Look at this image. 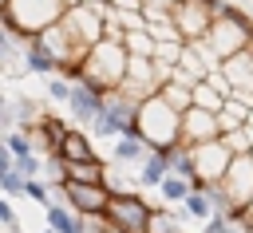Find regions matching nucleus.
I'll list each match as a JSON object with an SVG mask.
<instances>
[{
	"label": "nucleus",
	"mask_w": 253,
	"mask_h": 233,
	"mask_svg": "<svg viewBox=\"0 0 253 233\" xmlns=\"http://www.w3.org/2000/svg\"><path fill=\"white\" fill-rule=\"evenodd\" d=\"M67 12V0H0V28L36 39L40 32L55 28Z\"/></svg>",
	"instance_id": "1"
},
{
	"label": "nucleus",
	"mask_w": 253,
	"mask_h": 233,
	"mask_svg": "<svg viewBox=\"0 0 253 233\" xmlns=\"http://www.w3.org/2000/svg\"><path fill=\"white\" fill-rule=\"evenodd\" d=\"M217 4H221V0H182V4L170 8V12H174V24H178V32H182L186 43L210 36V28H213V20H217Z\"/></svg>",
	"instance_id": "6"
},
{
	"label": "nucleus",
	"mask_w": 253,
	"mask_h": 233,
	"mask_svg": "<svg viewBox=\"0 0 253 233\" xmlns=\"http://www.w3.org/2000/svg\"><path fill=\"white\" fill-rule=\"evenodd\" d=\"M150 213H154V205L142 194H123V197H111L103 221H111L115 229H126V233H146L150 229Z\"/></svg>",
	"instance_id": "7"
},
{
	"label": "nucleus",
	"mask_w": 253,
	"mask_h": 233,
	"mask_svg": "<svg viewBox=\"0 0 253 233\" xmlns=\"http://www.w3.org/2000/svg\"><path fill=\"white\" fill-rule=\"evenodd\" d=\"M126 71H130V51H126V43H123V39H99V43L87 51V59H83L79 79H87L91 87H99V91L107 95V91H119V87H123Z\"/></svg>",
	"instance_id": "2"
},
{
	"label": "nucleus",
	"mask_w": 253,
	"mask_h": 233,
	"mask_svg": "<svg viewBox=\"0 0 253 233\" xmlns=\"http://www.w3.org/2000/svg\"><path fill=\"white\" fill-rule=\"evenodd\" d=\"M249 39H253V16H245L237 4L221 0V4H217V20H213V28H210L206 43H210V47L217 51V59L225 63V59L241 55Z\"/></svg>",
	"instance_id": "4"
},
{
	"label": "nucleus",
	"mask_w": 253,
	"mask_h": 233,
	"mask_svg": "<svg viewBox=\"0 0 253 233\" xmlns=\"http://www.w3.org/2000/svg\"><path fill=\"white\" fill-rule=\"evenodd\" d=\"M63 201L79 217H103L107 205H111V190L107 186H87V182H67L63 186Z\"/></svg>",
	"instance_id": "11"
},
{
	"label": "nucleus",
	"mask_w": 253,
	"mask_h": 233,
	"mask_svg": "<svg viewBox=\"0 0 253 233\" xmlns=\"http://www.w3.org/2000/svg\"><path fill=\"white\" fill-rule=\"evenodd\" d=\"M71 83H75V79H67V75H47L43 95H47L51 103H63V107H67V99H71Z\"/></svg>",
	"instance_id": "29"
},
{
	"label": "nucleus",
	"mask_w": 253,
	"mask_h": 233,
	"mask_svg": "<svg viewBox=\"0 0 253 233\" xmlns=\"http://www.w3.org/2000/svg\"><path fill=\"white\" fill-rule=\"evenodd\" d=\"M103 233H126V229H115L111 221H103Z\"/></svg>",
	"instance_id": "34"
},
{
	"label": "nucleus",
	"mask_w": 253,
	"mask_h": 233,
	"mask_svg": "<svg viewBox=\"0 0 253 233\" xmlns=\"http://www.w3.org/2000/svg\"><path fill=\"white\" fill-rule=\"evenodd\" d=\"M166 162H170V174H182V178L198 182V158H194V146H186V142L170 146V150H166Z\"/></svg>",
	"instance_id": "21"
},
{
	"label": "nucleus",
	"mask_w": 253,
	"mask_h": 233,
	"mask_svg": "<svg viewBox=\"0 0 253 233\" xmlns=\"http://www.w3.org/2000/svg\"><path fill=\"white\" fill-rule=\"evenodd\" d=\"M249 158H253V154H249Z\"/></svg>",
	"instance_id": "37"
},
{
	"label": "nucleus",
	"mask_w": 253,
	"mask_h": 233,
	"mask_svg": "<svg viewBox=\"0 0 253 233\" xmlns=\"http://www.w3.org/2000/svg\"><path fill=\"white\" fill-rule=\"evenodd\" d=\"M16 170L24 178H43V154H28V158H16Z\"/></svg>",
	"instance_id": "30"
},
{
	"label": "nucleus",
	"mask_w": 253,
	"mask_h": 233,
	"mask_svg": "<svg viewBox=\"0 0 253 233\" xmlns=\"http://www.w3.org/2000/svg\"><path fill=\"white\" fill-rule=\"evenodd\" d=\"M43 233H59V229H51V225H47V229H43Z\"/></svg>",
	"instance_id": "35"
},
{
	"label": "nucleus",
	"mask_w": 253,
	"mask_h": 233,
	"mask_svg": "<svg viewBox=\"0 0 253 233\" xmlns=\"http://www.w3.org/2000/svg\"><path fill=\"white\" fill-rule=\"evenodd\" d=\"M103 107H107V95L99 91V87H91L87 79H75L71 83V99H67V115L83 126V130H91L95 126V118L103 115Z\"/></svg>",
	"instance_id": "9"
},
{
	"label": "nucleus",
	"mask_w": 253,
	"mask_h": 233,
	"mask_svg": "<svg viewBox=\"0 0 253 233\" xmlns=\"http://www.w3.org/2000/svg\"><path fill=\"white\" fill-rule=\"evenodd\" d=\"M24 67H28V75H59V63H55V55L40 43V39H28V51H24Z\"/></svg>",
	"instance_id": "18"
},
{
	"label": "nucleus",
	"mask_w": 253,
	"mask_h": 233,
	"mask_svg": "<svg viewBox=\"0 0 253 233\" xmlns=\"http://www.w3.org/2000/svg\"><path fill=\"white\" fill-rule=\"evenodd\" d=\"M241 55H245V59H249V63H253V39H249V43H245V51H241Z\"/></svg>",
	"instance_id": "33"
},
{
	"label": "nucleus",
	"mask_w": 253,
	"mask_h": 233,
	"mask_svg": "<svg viewBox=\"0 0 253 233\" xmlns=\"http://www.w3.org/2000/svg\"><path fill=\"white\" fill-rule=\"evenodd\" d=\"M4 150H8L12 158H28V154H36V142L28 138V130H20V126H12V130L4 134Z\"/></svg>",
	"instance_id": "26"
},
{
	"label": "nucleus",
	"mask_w": 253,
	"mask_h": 233,
	"mask_svg": "<svg viewBox=\"0 0 253 233\" xmlns=\"http://www.w3.org/2000/svg\"><path fill=\"white\" fill-rule=\"evenodd\" d=\"M123 43H126L130 59H154V47H158V39H154L150 32H130Z\"/></svg>",
	"instance_id": "25"
},
{
	"label": "nucleus",
	"mask_w": 253,
	"mask_h": 233,
	"mask_svg": "<svg viewBox=\"0 0 253 233\" xmlns=\"http://www.w3.org/2000/svg\"><path fill=\"white\" fill-rule=\"evenodd\" d=\"M63 28L79 47L91 51L99 39H107V4H71L63 12Z\"/></svg>",
	"instance_id": "5"
},
{
	"label": "nucleus",
	"mask_w": 253,
	"mask_h": 233,
	"mask_svg": "<svg viewBox=\"0 0 253 233\" xmlns=\"http://www.w3.org/2000/svg\"><path fill=\"white\" fill-rule=\"evenodd\" d=\"M194 158H198V182H221L237 154L225 146V138H213V142L194 146ZM198 182H194V186H198Z\"/></svg>",
	"instance_id": "10"
},
{
	"label": "nucleus",
	"mask_w": 253,
	"mask_h": 233,
	"mask_svg": "<svg viewBox=\"0 0 253 233\" xmlns=\"http://www.w3.org/2000/svg\"><path fill=\"white\" fill-rule=\"evenodd\" d=\"M115 8H130V12H142L146 8V0H111Z\"/></svg>",
	"instance_id": "32"
},
{
	"label": "nucleus",
	"mask_w": 253,
	"mask_h": 233,
	"mask_svg": "<svg viewBox=\"0 0 253 233\" xmlns=\"http://www.w3.org/2000/svg\"><path fill=\"white\" fill-rule=\"evenodd\" d=\"M249 213H253V201H249Z\"/></svg>",
	"instance_id": "36"
},
{
	"label": "nucleus",
	"mask_w": 253,
	"mask_h": 233,
	"mask_svg": "<svg viewBox=\"0 0 253 233\" xmlns=\"http://www.w3.org/2000/svg\"><path fill=\"white\" fill-rule=\"evenodd\" d=\"M146 32H150L154 39H182L170 8H146Z\"/></svg>",
	"instance_id": "20"
},
{
	"label": "nucleus",
	"mask_w": 253,
	"mask_h": 233,
	"mask_svg": "<svg viewBox=\"0 0 253 233\" xmlns=\"http://www.w3.org/2000/svg\"><path fill=\"white\" fill-rule=\"evenodd\" d=\"M166 174H170L166 150H150V158L138 166V182H142V190H158V186L166 182Z\"/></svg>",
	"instance_id": "19"
},
{
	"label": "nucleus",
	"mask_w": 253,
	"mask_h": 233,
	"mask_svg": "<svg viewBox=\"0 0 253 233\" xmlns=\"http://www.w3.org/2000/svg\"><path fill=\"white\" fill-rule=\"evenodd\" d=\"M103 186L111 190V197H123V194H138V190H142L138 174H134L130 166H123V162H111V158H107V174H103Z\"/></svg>",
	"instance_id": "16"
},
{
	"label": "nucleus",
	"mask_w": 253,
	"mask_h": 233,
	"mask_svg": "<svg viewBox=\"0 0 253 233\" xmlns=\"http://www.w3.org/2000/svg\"><path fill=\"white\" fill-rule=\"evenodd\" d=\"M225 103H229V95H221V91H217V87H213L210 79L194 83V107H206V111H213V115H217V111H221Z\"/></svg>",
	"instance_id": "24"
},
{
	"label": "nucleus",
	"mask_w": 253,
	"mask_h": 233,
	"mask_svg": "<svg viewBox=\"0 0 253 233\" xmlns=\"http://www.w3.org/2000/svg\"><path fill=\"white\" fill-rule=\"evenodd\" d=\"M150 150H154V146H150L142 134H134V130H130V134H123V138H115V142H111V162H123V166H130V170L138 174V166L150 158Z\"/></svg>",
	"instance_id": "13"
},
{
	"label": "nucleus",
	"mask_w": 253,
	"mask_h": 233,
	"mask_svg": "<svg viewBox=\"0 0 253 233\" xmlns=\"http://www.w3.org/2000/svg\"><path fill=\"white\" fill-rule=\"evenodd\" d=\"M178 209H182V217H186V221H198V225H206L210 217H217V213H221V209H217V201H213V194H210L206 186H194V190H190V197H186Z\"/></svg>",
	"instance_id": "14"
},
{
	"label": "nucleus",
	"mask_w": 253,
	"mask_h": 233,
	"mask_svg": "<svg viewBox=\"0 0 253 233\" xmlns=\"http://www.w3.org/2000/svg\"><path fill=\"white\" fill-rule=\"evenodd\" d=\"M24 186H28V178L16 170V162L0 166V190H4V197H24Z\"/></svg>",
	"instance_id": "27"
},
{
	"label": "nucleus",
	"mask_w": 253,
	"mask_h": 233,
	"mask_svg": "<svg viewBox=\"0 0 253 233\" xmlns=\"http://www.w3.org/2000/svg\"><path fill=\"white\" fill-rule=\"evenodd\" d=\"M43 221H47L51 229H59V233H87V217H79L67 201H51V205L43 209Z\"/></svg>",
	"instance_id": "17"
},
{
	"label": "nucleus",
	"mask_w": 253,
	"mask_h": 233,
	"mask_svg": "<svg viewBox=\"0 0 253 233\" xmlns=\"http://www.w3.org/2000/svg\"><path fill=\"white\" fill-rule=\"evenodd\" d=\"M217 186H221L229 209H249V201H253V158L249 154H237L233 166L225 170V178Z\"/></svg>",
	"instance_id": "8"
},
{
	"label": "nucleus",
	"mask_w": 253,
	"mask_h": 233,
	"mask_svg": "<svg viewBox=\"0 0 253 233\" xmlns=\"http://www.w3.org/2000/svg\"><path fill=\"white\" fill-rule=\"evenodd\" d=\"M249 118H253V107L249 103H241V99H229L221 111H217V122H221V134H229V130H241V126H249Z\"/></svg>",
	"instance_id": "22"
},
{
	"label": "nucleus",
	"mask_w": 253,
	"mask_h": 233,
	"mask_svg": "<svg viewBox=\"0 0 253 233\" xmlns=\"http://www.w3.org/2000/svg\"><path fill=\"white\" fill-rule=\"evenodd\" d=\"M0 221L8 225V233H12V229H20V217H16V205H12V197H4V201H0Z\"/></svg>",
	"instance_id": "31"
},
{
	"label": "nucleus",
	"mask_w": 253,
	"mask_h": 233,
	"mask_svg": "<svg viewBox=\"0 0 253 233\" xmlns=\"http://www.w3.org/2000/svg\"><path fill=\"white\" fill-rule=\"evenodd\" d=\"M190 190H194V182H190V178H182V174H166V182H162L154 194H158V201H162V205H182V201L190 197Z\"/></svg>",
	"instance_id": "23"
},
{
	"label": "nucleus",
	"mask_w": 253,
	"mask_h": 233,
	"mask_svg": "<svg viewBox=\"0 0 253 233\" xmlns=\"http://www.w3.org/2000/svg\"><path fill=\"white\" fill-rule=\"evenodd\" d=\"M24 197H28V201H36L40 209H47V205L55 201V190H51L43 178H28V186H24Z\"/></svg>",
	"instance_id": "28"
},
{
	"label": "nucleus",
	"mask_w": 253,
	"mask_h": 233,
	"mask_svg": "<svg viewBox=\"0 0 253 233\" xmlns=\"http://www.w3.org/2000/svg\"><path fill=\"white\" fill-rule=\"evenodd\" d=\"M134 134H142L154 150H170V146L182 142V111H174L162 95H150V99L138 107Z\"/></svg>",
	"instance_id": "3"
},
{
	"label": "nucleus",
	"mask_w": 253,
	"mask_h": 233,
	"mask_svg": "<svg viewBox=\"0 0 253 233\" xmlns=\"http://www.w3.org/2000/svg\"><path fill=\"white\" fill-rule=\"evenodd\" d=\"M59 154H63L67 162H91V158H99V150H95V142H91V130H83V126H71V130L63 134Z\"/></svg>",
	"instance_id": "15"
},
{
	"label": "nucleus",
	"mask_w": 253,
	"mask_h": 233,
	"mask_svg": "<svg viewBox=\"0 0 253 233\" xmlns=\"http://www.w3.org/2000/svg\"><path fill=\"white\" fill-rule=\"evenodd\" d=\"M213 138H221V122H217L213 111H206V107L182 111V142L186 146H202V142H213Z\"/></svg>",
	"instance_id": "12"
}]
</instances>
